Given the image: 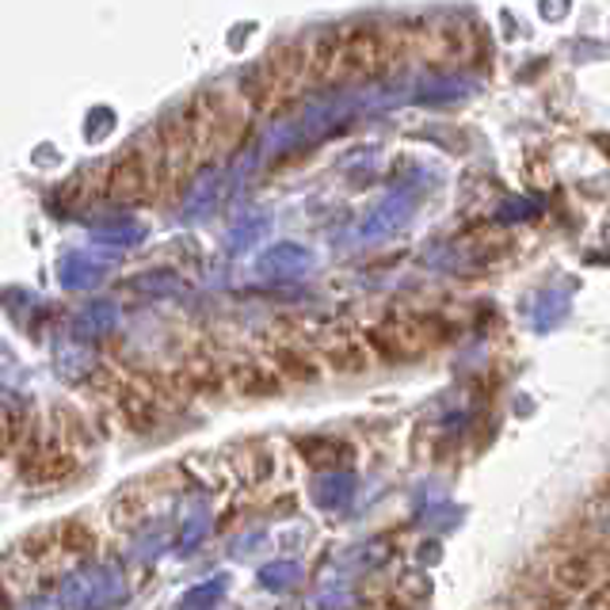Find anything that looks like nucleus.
Returning <instances> with one entry per match:
<instances>
[{
    "label": "nucleus",
    "mask_w": 610,
    "mask_h": 610,
    "mask_svg": "<svg viewBox=\"0 0 610 610\" xmlns=\"http://www.w3.org/2000/svg\"><path fill=\"white\" fill-rule=\"evenodd\" d=\"M405 54V39L385 28H351L340 34L337 46V69H332V84H355L374 81L385 69Z\"/></svg>",
    "instance_id": "obj_1"
},
{
    "label": "nucleus",
    "mask_w": 610,
    "mask_h": 610,
    "mask_svg": "<svg viewBox=\"0 0 610 610\" xmlns=\"http://www.w3.org/2000/svg\"><path fill=\"white\" fill-rule=\"evenodd\" d=\"M187 118L195 126V142H199L203 157H226V153H234L248 131L240 92H203L187 107Z\"/></svg>",
    "instance_id": "obj_2"
},
{
    "label": "nucleus",
    "mask_w": 610,
    "mask_h": 610,
    "mask_svg": "<svg viewBox=\"0 0 610 610\" xmlns=\"http://www.w3.org/2000/svg\"><path fill=\"white\" fill-rule=\"evenodd\" d=\"M161 187H165V161H161L157 137H153L149 149H142V145L126 149L107 172V199L118 206H142L157 199Z\"/></svg>",
    "instance_id": "obj_3"
},
{
    "label": "nucleus",
    "mask_w": 610,
    "mask_h": 610,
    "mask_svg": "<svg viewBox=\"0 0 610 610\" xmlns=\"http://www.w3.org/2000/svg\"><path fill=\"white\" fill-rule=\"evenodd\" d=\"M366 340L382 359H416L451 340V324L440 317H393Z\"/></svg>",
    "instance_id": "obj_4"
},
{
    "label": "nucleus",
    "mask_w": 610,
    "mask_h": 610,
    "mask_svg": "<svg viewBox=\"0 0 610 610\" xmlns=\"http://www.w3.org/2000/svg\"><path fill=\"white\" fill-rule=\"evenodd\" d=\"M554 583L569 596H583V591L599 588L610 580V546H577L554 565Z\"/></svg>",
    "instance_id": "obj_5"
},
{
    "label": "nucleus",
    "mask_w": 610,
    "mask_h": 610,
    "mask_svg": "<svg viewBox=\"0 0 610 610\" xmlns=\"http://www.w3.org/2000/svg\"><path fill=\"white\" fill-rule=\"evenodd\" d=\"M76 474V458L65 451H42L34 454V466H31V477L42 480V485H54V480H65Z\"/></svg>",
    "instance_id": "obj_6"
},
{
    "label": "nucleus",
    "mask_w": 610,
    "mask_h": 610,
    "mask_svg": "<svg viewBox=\"0 0 610 610\" xmlns=\"http://www.w3.org/2000/svg\"><path fill=\"white\" fill-rule=\"evenodd\" d=\"M234 382H237V390L245 393V397H275V393H279V378H275L268 366H260V363H245L234 374Z\"/></svg>",
    "instance_id": "obj_7"
},
{
    "label": "nucleus",
    "mask_w": 610,
    "mask_h": 610,
    "mask_svg": "<svg viewBox=\"0 0 610 610\" xmlns=\"http://www.w3.org/2000/svg\"><path fill=\"white\" fill-rule=\"evenodd\" d=\"M58 542H62L69 554H89V549L96 546V535H92V527L84 519H73V523H65L62 527Z\"/></svg>",
    "instance_id": "obj_8"
},
{
    "label": "nucleus",
    "mask_w": 610,
    "mask_h": 610,
    "mask_svg": "<svg viewBox=\"0 0 610 610\" xmlns=\"http://www.w3.org/2000/svg\"><path fill=\"white\" fill-rule=\"evenodd\" d=\"M275 366H279L282 374H290V378H317V366L309 363L306 355H298V351H279V355H275Z\"/></svg>",
    "instance_id": "obj_9"
},
{
    "label": "nucleus",
    "mask_w": 610,
    "mask_h": 610,
    "mask_svg": "<svg viewBox=\"0 0 610 610\" xmlns=\"http://www.w3.org/2000/svg\"><path fill=\"white\" fill-rule=\"evenodd\" d=\"M588 610H610V580L599 583V588L588 596Z\"/></svg>",
    "instance_id": "obj_10"
},
{
    "label": "nucleus",
    "mask_w": 610,
    "mask_h": 610,
    "mask_svg": "<svg viewBox=\"0 0 610 610\" xmlns=\"http://www.w3.org/2000/svg\"><path fill=\"white\" fill-rule=\"evenodd\" d=\"M599 145H603V153H610V137H596Z\"/></svg>",
    "instance_id": "obj_11"
}]
</instances>
